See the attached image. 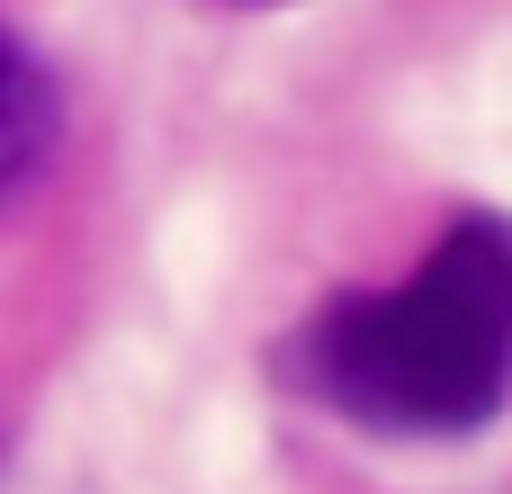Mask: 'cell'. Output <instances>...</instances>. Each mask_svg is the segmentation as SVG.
Instances as JSON below:
<instances>
[{"mask_svg": "<svg viewBox=\"0 0 512 494\" xmlns=\"http://www.w3.org/2000/svg\"><path fill=\"white\" fill-rule=\"evenodd\" d=\"M288 378L369 432L450 441L495 423L512 396V225L459 216L414 279L333 297L288 342Z\"/></svg>", "mask_w": 512, "mask_h": 494, "instance_id": "6da1fadb", "label": "cell"}, {"mask_svg": "<svg viewBox=\"0 0 512 494\" xmlns=\"http://www.w3.org/2000/svg\"><path fill=\"white\" fill-rule=\"evenodd\" d=\"M54 144V81L36 72V54L0 27V198L45 162Z\"/></svg>", "mask_w": 512, "mask_h": 494, "instance_id": "7a4b0ae2", "label": "cell"}]
</instances>
